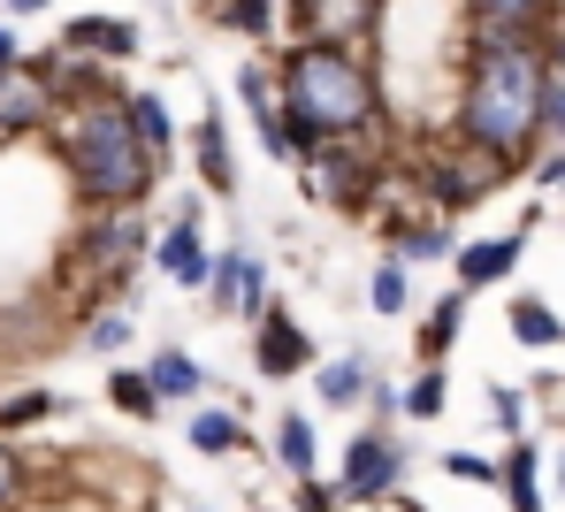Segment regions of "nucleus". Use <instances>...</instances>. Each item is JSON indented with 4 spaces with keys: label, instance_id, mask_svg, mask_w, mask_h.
<instances>
[{
    "label": "nucleus",
    "instance_id": "f257e3e1",
    "mask_svg": "<svg viewBox=\"0 0 565 512\" xmlns=\"http://www.w3.org/2000/svg\"><path fill=\"white\" fill-rule=\"evenodd\" d=\"M543 100H551L543 39H459L451 138H467L473 153H489L520 177L543 153Z\"/></svg>",
    "mask_w": 565,
    "mask_h": 512
},
{
    "label": "nucleus",
    "instance_id": "f03ea898",
    "mask_svg": "<svg viewBox=\"0 0 565 512\" xmlns=\"http://www.w3.org/2000/svg\"><path fill=\"white\" fill-rule=\"evenodd\" d=\"M276 115L290 138V161L329 138H375L390 146V85L352 46H276Z\"/></svg>",
    "mask_w": 565,
    "mask_h": 512
},
{
    "label": "nucleus",
    "instance_id": "7ed1b4c3",
    "mask_svg": "<svg viewBox=\"0 0 565 512\" xmlns=\"http://www.w3.org/2000/svg\"><path fill=\"white\" fill-rule=\"evenodd\" d=\"M54 169H62V184H70V200L85 206H146L161 192V161L138 146V130H130V107H122V85L115 93H93V100H62L54 115Z\"/></svg>",
    "mask_w": 565,
    "mask_h": 512
},
{
    "label": "nucleus",
    "instance_id": "20e7f679",
    "mask_svg": "<svg viewBox=\"0 0 565 512\" xmlns=\"http://www.w3.org/2000/svg\"><path fill=\"white\" fill-rule=\"evenodd\" d=\"M397 169H405V184L420 192V206H428V214H444V222L473 214V206L489 200L497 184H512V169H504V161L473 153L467 138H451V130H436V138H413V146L397 153Z\"/></svg>",
    "mask_w": 565,
    "mask_h": 512
},
{
    "label": "nucleus",
    "instance_id": "39448f33",
    "mask_svg": "<svg viewBox=\"0 0 565 512\" xmlns=\"http://www.w3.org/2000/svg\"><path fill=\"white\" fill-rule=\"evenodd\" d=\"M290 169H298L306 206H329L344 222H367L375 214V184L390 177V146H375V138H329V146L298 153Z\"/></svg>",
    "mask_w": 565,
    "mask_h": 512
},
{
    "label": "nucleus",
    "instance_id": "423d86ee",
    "mask_svg": "<svg viewBox=\"0 0 565 512\" xmlns=\"http://www.w3.org/2000/svg\"><path fill=\"white\" fill-rule=\"evenodd\" d=\"M405 474H413V451H405V436H397V428H360V436L344 444V459H337V490H344V512H375V505H390V498L405 490Z\"/></svg>",
    "mask_w": 565,
    "mask_h": 512
},
{
    "label": "nucleus",
    "instance_id": "0eeeda50",
    "mask_svg": "<svg viewBox=\"0 0 565 512\" xmlns=\"http://www.w3.org/2000/svg\"><path fill=\"white\" fill-rule=\"evenodd\" d=\"M146 268H161L177 291H206V276H214V245H206V206L184 200L161 230H153V253H146Z\"/></svg>",
    "mask_w": 565,
    "mask_h": 512
},
{
    "label": "nucleus",
    "instance_id": "6e6552de",
    "mask_svg": "<svg viewBox=\"0 0 565 512\" xmlns=\"http://www.w3.org/2000/svg\"><path fill=\"white\" fill-rule=\"evenodd\" d=\"M306 367H313V329L282 299H268V313L253 321V375L260 383H298Z\"/></svg>",
    "mask_w": 565,
    "mask_h": 512
},
{
    "label": "nucleus",
    "instance_id": "1a4fd4ad",
    "mask_svg": "<svg viewBox=\"0 0 565 512\" xmlns=\"http://www.w3.org/2000/svg\"><path fill=\"white\" fill-rule=\"evenodd\" d=\"M54 115H62V100H54V85L31 70V54H23L15 70H0V146L46 138V130H54Z\"/></svg>",
    "mask_w": 565,
    "mask_h": 512
},
{
    "label": "nucleus",
    "instance_id": "9d476101",
    "mask_svg": "<svg viewBox=\"0 0 565 512\" xmlns=\"http://www.w3.org/2000/svg\"><path fill=\"white\" fill-rule=\"evenodd\" d=\"M382 15H390V0H313V8H306V23H298V39L367 54V46L382 39ZM298 39H282V46H298Z\"/></svg>",
    "mask_w": 565,
    "mask_h": 512
},
{
    "label": "nucleus",
    "instance_id": "9b49d317",
    "mask_svg": "<svg viewBox=\"0 0 565 512\" xmlns=\"http://www.w3.org/2000/svg\"><path fill=\"white\" fill-rule=\"evenodd\" d=\"M230 93H237V107L253 115V138H260V153H268V161H290V138H282V115H276V54H268V46H253V54L237 62Z\"/></svg>",
    "mask_w": 565,
    "mask_h": 512
},
{
    "label": "nucleus",
    "instance_id": "f8f14e48",
    "mask_svg": "<svg viewBox=\"0 0 565 512\" xmlns=\"http://www.w3.org/2000/svg\"><path fill=\"white\" fill-rule=\"evenodd\" d=\"M54 46L107 70V62H138V54H146V31H138L130 15H70V23L54 31Z\"/></svg>",
    "mask_w": 565,
    "mask_h": 512
},
{
    "label": "nucleus",
    "instance_id": "ddd939ff",
    "mask_svg": "<svg viewBox=\"0 0 565 512\" xmlns=\"http://www.w3.org/2000/svg\"><path fill=\"white\" fill-rule=\"evenodd\" d=\"M467 39H543L558 23V0H459Z\"/></svg>",
    "mask_w": 565,
    "mask_h": 512
},
{
    "label": "nucleus",
    "instance_id": "4468645a",
    "mask_svg": "<svg viewBox=\"0 0 565 512\" xmlns=\"http://www.w3.org/2000/svg\"><path fill=\"white\" fill-rule=\"evenodd\" d=\"M191 177L206 200H237V146H230V122L214 107L191 122Z\"/></svg>",
    "mask_w": 565,
    "mask_h": 512
},
{
    "label": "nucleus",
    "instance_id": "2eb2a0df",
    "mask_svg": "<svg viewBox=\"0 0 565 512\" xmlns=\"http://www.w3.org/2000/svg\"><path fill=\"white\" fill-rule=\"evenodd\" d=\"M527 260V230H504V237H467L459 253H451V276H459V291H489V284H504L512 268Z\"/></svg>",
    "mask_w": 565,
    "mask_h": 512
},
{
    "label": "nucleus",
    "instance_id": "dca6fc26",
    "mask_svg": "<svg viewBox=\"0 0 565 512\" xmlns=\"http://www.w3.org/2000/svg\"><path fill=\"white\" fill-rule=\"evenodd\" d=\"M306 375H313V406L321 413H360V398H367V383L382 367L367 352H337V360H313Z\"/></svg>",
    "mask_w": 565,
    "mask_h": 512
},
{
    "label": "nucleus",
    "instance_id": "f3484780",
    "mask_svg": "<svg viewBox=\"0 0 565 512\" xmlns=\"http://www.w3.org/2000/svg\"><path fill=\"white\" fill-rule=\"evenodd\" d=\"M146 383H153L161 406H199V398L214 391V375H206V360H191V344H161V352L146 360Z\"/></svg>",
    "mask_w": 565,
    "mask_h": 512
},
{
    "label": "nucleus",
    "instance_id": "a211bd4d",
    "mask_svg": "<svg viewBox=\"0 0 565 512\" xmlns=\"http://www.w3.org/2000/svg\"><path fill=\"white\" fill-rule=\"evenodd\" d=\"M497 490H504L512 512H551V498H543V444L512 436V444L497 451Z\"/></svg>",
    "mask_w": 565,
    "mask_h": 512
},
{
    "label": "nucleus",
    "instance_id": "6ab92c4d",
    "mask_svg": "<svg viewBox=\"0 0 565 512\" xmlns=\"http://www.w3.org/2000/svg\"><path fill=\"white\" fill-rule=\"evenodd\" d=\"M130 337H138V307H130V299H99V307H85V321H77V337H70V344L115 367V360L130 352Z\"/></svg>",
    "mask_w": 565,
    "mask_h": 512
},
{
    "label": "nucleus",
    "instance_id": "aec40b11",
    "mask_svg": "<svg viewBox=\"0 0 565 512\" xmlns=\"http://www.w3.org/2000/svg\"><path fill=\"white\" fill-rule=\"evenodd\" d=\"M245 444H253V428H245L237 406H191L184 413V451L191 459H230V451H245Z\"/></svg>",
    "mask_w": 565,
    "mask_h": 512
},
{
    "label": "nucleus",
    "instance_id": "412c9836",
    "mask_svg": "<svg viewBox=\"0 0 565 512\" xmlns=\"http://www.w3.org/2000/svg\"><path fill=\"white\" fill-rule=\"evenodd\" d=\"M459 337H467V291L451 284V291H444L436 307L420 313V329H413V360H420V367H444Z\"/></svg>",
    "mask_w": 565,
    "mask_h": 512
},
{
    "label": "nucleus",
    "instance_id": "4be33fe9",
    "mask_svg": "<svg viewBox=\"0 0 565 512\" xmlns=\"http://www.w3.org/2000/svg\"><path fill=\"white\" fill-rule=\"evenodd\" d=\"M206 23L245 46H282V0H206Z\"/></svg>",
    "mask_w": 565,
    "mask_h": 512
},
{
    "label": "nucleus",
    "instance_id": "5701e85b",
    "mask_svg": "<svg viewBox=\"0 0 565 512\" xmlns=\"http://www.w3.org/2000/svg\"><path fill=\"white\" fill-rule=\"evenodd\" d=\"M122 107H130V130H138V146H146V153L169 169V161H177V107L161 100V93H130V85H122Z\"/></svg>",
    "mask_w": 565,
    "mask_h": 512
},
{
    "label": "nucleus",
    "instance_id": "b1692460",
    "mask_svg": "<svg viewBox=\"0 0 565 512\" xmlns=\"http://www.w3.org/2000/svg\"><path fill=\"white\" fill-rule=\"evenodd\" d=\"M107 406L122 413V420H138V428H153V420H161V398H153V383H146V367H130V360H115V367H107Z\"/></svg>",
    "mask_w": 565,
    "mask_h": 512
},
{
    "label": "nucleus",
    "instance_id": "393cba45",
    "mask_svg": "<svg viewBox=\"0 0 565 512\" xmlns=\"http://www.w3.org/2000/svg\"><path fill=\"white\" fill-rule=\"evenodd\" d=\"M504 329H512V344H527V352H551V344H565L558 307H551V299H535V291H520V299H512Z\"/></svg>",
    "mask_w": 565,
    "mask_h": 512
},
{
    "label": "nucleus",
    "instance_id": "a878e982",
    "mask_svg": "<svg viewBox=\"0 0 565 512\" xmlns=\"http://www.w3.org/2000/svg\"><path fill=\"white\" fill-rule=\"evenodd\" d=\"M54 413H62V391L23 383V391H8V398H0V436H31V428H46Z\"/></svg>",
    "mask_w": 565,
    "mask_h": 512
},
{
    "label": "nucleus",
    "instance_id": "bb28decb",
    "mask_svg": "<svg viewBox=\"0 0 565 512\" xmlns=\"http://www.w3.org/2000/svg\"><path fill=\"white\" fill-rule=\"evenodd\" d=\"M367 307L382 321H397V313H413V268L397 260V253H382L375 268H367Z\"/></svg>",
    "mask_w": 565,
    "mask_h": 512
},
{
    "label": "nucleus",
    "instance_id": "cd10ccee",
    "mask_svg": "<svg viewBox=\"0 0 565 512\" xmlns=\"http://www.w3.org/2000/svg\"><path fill=\"white\" fill-rule=\"evenodd\" d=\"M313 459H321V436H313V413H282L276 420V467L298 482V474H313Z\"/></svg>",
    "mask_w": 565,
    "mask_h": 512
},
{
    "label": "nucleus",
    "instance_id": "c85d7f7f",
    "mask_svg": "<svg viewBox=\"0 0 565 512\" xmlns=\"http://www.w3.org/2000/svg\"><path fill=\"white\" fill-rule=\"evenodd\" d=\"M451 406V375L444 367H413V383H397V413L405 420H444Z\"/></svg>",
    "mask_w": 565,
    "mask_h": 512
},
{
    "label": "nucleus",
    "instance_id": "c756f323",
    "mask_svg": "<svg viewBox=\"0 0 565 512\" xmlns=\"http://www.w3.org/2000/svg\"><path fill=\"white\" fill-rule=\"evenodd\" d=\"M31 505V451L15 436H0V512H23Z\"/></svg>",
    "mask_w": 565,
    "mask_h": 512
},
{
    "label": "nucleus",
    "instance_id": "7c9ffc66",
    "mask_svg": "<svg viewBox=\"0 0 565 512\" xmlns=\"http://www.w3.org/2000/svg\"><path fill=\"white\" fill-rule=\"evenodd\" d=\"M436 467L451 482H473V490H497V451H436Z\"/></svg>",
    "mask_w": 565,
    "mask_h": 512
},
{
    "label": "nucleus",
    "instance_id": "2f4dec72",
    "mask_svg": "<svg viewBox=\"0 0 565 512\" xmlns=\"http://www.w3.org/2000/svg\"><path fill=\"white\" fill-rule=\"evenodd\" d=\"M489 420L504 428V444H512V436H527V398H520L512 383H489Z\"/></svg>",
    "mask_w": 565,
    "mask_h": 512
},
{
    "label": "nucleus",
    "instance_id": "473e14b6",
    "mask_svg": "<svg viewBox=\"0 0 565 512\" xmlns=\"http://www.w3.org/2000/svg\"><path fill=\"white\" fill-rule=\"evenodd\" d=\"M290 512H344V490L321 482V474H298L290 482Z\"/></svg>",
    "mask_w": 565,
    "mask_h": 512
},
{
    "label": "nucleus",
    "instance_id": "72a5a7b5",
    "mask_svg": "<svg viewBox=\"0 0 565 512\" xmlns=\"http://www.w3.org/2000/svg\"><path fill=\"white\" fill-rule=\"evenodd\" d=\"M360 406H367V428H397V420H405V413H397V383H390V375H375V383H367V398H360Z\"/></svg>",
    "mask_w": 565,
    "mask_h": 512
},
{
    "label": "nucleus",
    "instance_id": "f704fd0d",
    "mask_svg": "<svg viewBox=\"0 0 565 512\" xmlns=\"http://www.w3.org/2000/svg\"><path fill=\"white\" fill-rule=\"evenodd\" d=\"M527 177H535L543 192H565V153H558V146H543V153L527 161Z\"/></svg>",
    "mask_w": 565,
    "mask_h": 512
},
{
    "label": "nucleus",
    "instance_id": "c9c22d12",
    "mask_svg": "<svg viewBox=\"0 0 565 512\" xmlns=\"http://www.w3.org/2000/svg\"><path fill=\"white\" fill-rule=\"evenodd\" d=\"M23 62V39H15V23H0V70H15Z\"/></svg>",
    "mask_w": 565,
    "mask_h": 512
},
{
    "label": "nucleus",
    "instance_id": "e433bc0d",
    "mask_svg": "<svg viewBox=\"0 0 565 512\" xmlns=\"http://www.w3.org/2000/svg\"><path fill=\"white\" fill-rule=\"evenodd\" d=\"M0 8H8V23H23V15H46L54 0H0Z\"/></svg>",
    "mask_w": 565,
    "mask_h": 512
},
{
    "label": "nucleus",
    "instance_id": "4c0bfd02",
    "mask_svg": "<svg viewBox=\"0 0 565 512\" xmlns=\"http://www.w3.org/2000/svg\"><path fill=\"white\" fill-rule=\"evenodd\" d=\"M306 8H313V0H282V39H298V23H306Z\"/></svg>",
    "mask_w": 565,
    "mask_h": 512
},
{
    "label": "nucleus",
    "instance_id": "58836bf2",
    "mask_svg": "<svg viewBox=\"0 0 565 512\" xmlns=\"http://www.w3.org/2000/svg\"><path fill=\"white\" fill-rule=\"evenodd\" d=\"M551 467H558V505H565V444L551 451Z\"/></svg>",
    "mask_w": 565,
    "mask_h": 512
},
{
    "label": "nucleus",
    "instance_id": "ea45409f",
    "mask_svg": "<svg viewBox=\"0 0 565 512\" xmlns=\"http://www.w3.org/2000/svg\"><path fill=\"white\" fill-rule=\"evenodd\" d=\"M191 512H214V505H191Z\"/></svg>",
    "mask_w": 565,
    "mask_h": 512
}]
</instances>
